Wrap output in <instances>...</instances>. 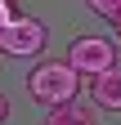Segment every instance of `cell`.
Returning a JSON list of instances; mask_svg holds the SVG:
<instances>
[{
    "mask_svg": "<svg viewBox=\"0 0 121 125\" xmlns=\"http://www.w3.org/2000/svg\"><path fill=\"white\" fill-rule=\"evenodd\" d=\"M76 89H81V76L72 72L63 58H45L40 67L27 76V94H32L36 103H45L49 112H54V107L76 103Z\"/></svg>",
    "mask_w": 121,
    "mask_h": 125,
    "instance_id": "6da1fadb",
    "label": "cell"
},
{
    "mask_svg": "<svg viewBox=\"0 0 121 125\" xmlns=\"http://www.w3.org/2000/svg\"><path fill=\"white\" fill-rule=\"evenodd\" d=\"M45 40H49V31H45V22L32 18V13H13L9 27L0 31V49L9 58H36L45 49Z\"/></svg>",
    "mask_w": 121,
    "mask_h": 125,
    "instance_id": "7a4b0ae2",
    "label": "cell"
},
{
    "mask_svg": "<svg viewBox=\"0 0 121 125\" xmlns=\"http://www.w3.org/2000/svg\"><path fill=\"white\" fill-rule=\"evenodd\" d=\"M63 62H67L76 76H99V72L117 67V45H112L108 36H76Z\"/></svg>",
    "mask_w": 121,
    "mask_h": 125,
    "instance_id": "3957f363",
    "label": "cell"
},
{
    "mask_svg": "<svg viewBox=\"0 0 121 125\" xmlns=\"http://www.w3.org/2000/svg\"><path fill=\"white\" fill-rule=\"evenodd\" d=\"M90 98L103 112H121V62L99 72V76H90Z\"/></svg>",
    "mask_w": 121,
    "mask_h": 125,
    "instance_id": "277c9868",
    "label": "cell"
},
{
    "mask_svg": "<svg viewBox=\"0 0 121 125\" xmlns=\"http://www.w3.org/2000/svg\"><path fill=\"white\" fill-rule=\"evenodd\" d=\"M45 125H94V112H90V107H76V103H67V107H54Z\"/></svg>",
    "mask_w": 121,
    "mask_h": 125,
    "instance_id": "5b68a950",
    "label": "cell"
},
{
    "mask_svg": "<svg viewBox=\"0 0 121 125\" xmlns=\"http://www.w3.org/2000/svg\"><path fill=\"white\" fill-rule=\"evenodd\" d=\"M9 18H13V5H9V0H0V31L9 27Z\"/></svg>",
    "mask_w": 121,
    "mask_h": 125,
    "instance_id": "8992f818",
    "label": "cell"
},
{
    "mask_svg": "<svg viewBox=\"0 0 121 125\" xmlns=\"http://www.w3.org/2000/svg\"><path fill=\"white\" fill-rule=\"evenodd\" d=\"M5 121H9V98L0 94V125H5Z\"/></svg>",
    "mask_w": 121,
    "mask_h": 125,
    "instance_id": "52a82bcc",
    "label": "cell"
},
{
    "mask_svg": "<svg viewBox=\"0 0 121 125\" xmlns=\"http://www.w3.org/2000/svg\"><path fill=\"white\" fill-rule=\"evenodd\" d=\"M117 36H121V27H117Z\"/></svg>",
    "mask_w": 121,
    "mask_h": 125,
    "instance_id": "ba28073f",
    "label": "cell"
}]
</instances>
